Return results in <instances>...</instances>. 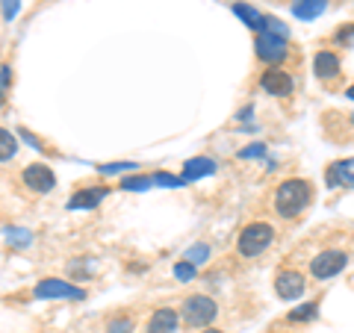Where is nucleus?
Segmentation results:
<instances>
[{"instance_id":"27","label":"nucleus","mask_w":354,"mask_h":333,"mask_svg":"<svg viewBox=\"0 0 354 333\" xmlns=\"http://www.w3.org/2000/svg\"><path fill=\"white\" fill-rule=\"evenodd\" d=\"M9 242H15V245H27V242H30V233H27V230H15V233H9Z\"/></svg>"},{"instance_id":"5","label":"nucleus","mask_w":354,"mask_h":333,"mask_svg":"<svg viewBox=\"0 0 354 333\" xmlns=\"http://www.w3.org/2000/svg\"><path fill=\"white\" fill-rule=\"evenodd\" d=\"M254 53H257L260 62H269V65H278L286 59V39L281 36H272V32H257V39H254Z\"/></svg>"},{"instance_id":"24","label":"nucleus","mask_w":354,"mask_h":333,"mask_svg":"<svg viewBox=\"0 0 354 333\" xmlns=\"http://www.w3.org/2000/svg\"><path fill=\"white\" fill-rule=\"evenodd\" d=\"M207 257H209V248H207V245H195V248H189V254H186V260H189L192 265L204 263Z\"/></svg>"},{"instance_id":"2","label":"nucleus","mask_w":354,"mask_h":333,"mask_svg":"<svg viewBox=\"0 0 354 333\" xmlns=\"http://www.w3.org/2000/svg\"><path fill=\"white\" fill-rule=\"evenodd\" d=\"M274 227L269 225V221H251V225H245L239 230V239H236V251H239V257H257V254H263L266 248L274 242Z\"/></svg>"},{"instance_id":"21","label":"nucleus","mask_w":354,"mask_h":333,"mask_svg":"<svg viewBox=\"0 0 354 333\" xmlns=\"http://www.w3.org/2000/svg\"><path fill=\"white\" fill-rule=\"evenodd\" d=\"M174 277H177V280H192V277H195V265H192L189 260L177 263V265H174Z\"/></svg>"},{"instance_id":"9","label":"nucleus","mask_w":354,"mask_h":333,"mask_svg":"<svg viewBox=\"0 0 354 333\" xmlns=\"http://www.w3.org/2000/svg\"><path fill=\"white\" fill-rule=\"evenodd\" d=\"M53 183H57V177H53V171L48 169V165H27L24 169V186L30 189V192H36V195H48Z\"/></svg>"},{"instance_id":"12","label":"nucleus","mask_w":354,"mask_h":333,"mask_svg":"<svg viewBox=\"0 0 354 333\" xmlns=\"http://www.w3.org/2000/svg\"><path fill=\"white\" fill-rule=\"evenodd\" d=\"M339 57L334 50H319L316 59H313V71L319 80H334V77H339Z\"/></svg>"},{"instance_id":"29","label":"nucleus","mask_w":354,"mask_h":333,"mask_svg":"<svg viewBox=\"0 0 354 333\" xmlns=\"http://www.w3.org/2000/svg\"><path fill=\"white\" fill-rule=\"evenodd\" d=\"M263 153H266L263 145H254V148H245V151H242L239 157H242V160H251V157H263Z\"/></svg>"},{"instance_id":"7","label":"nucleus","mask_w":354,"mask_h":333,"mask_svg":"<svg viewBox=\"0 0 354 333\" xmlns=\"http://www.w3.org/2000/svg\"><path fill=\"white\" fill-rule=\"evenodd\" d=\"M304 274L295 272V269H281L278 274H274V292H278L281 301H295V298L304 295Z\"/></svg>"},{"instance_id":"10","label":"nucleus","mask_w":354,"mask_h":333,"mask_svg":"<svg viewBox=\"0 0 354 333\" xmlns=\"http://www.w3.org/2000/svg\"><path fill=\"white\" fill-rule=\"evenodd\" d=\"M325 180H328L330 189H354V157L330 162Z\"/></svg>"},{"instance_id":"25","label":"nucleus","mask_w":354,"mask_h":333,"mask_svg":"<svg viewBox=\"0 0 354 333\" xmlns=\"http://www.w3.org/2000/svg\"><path fill=\"white\" fill-rule=\"evenodd\" d=\"M183 186V177H171V174H153V186Z\"/></svg>"},{"instance_id":"8","label":"nucleus","mask_w":354,"mask_h":333,"mask_svg":"<svg viewBox=\"0 0 354 333\" xmlns=\"http://www.w3.org/2000/svg\"><path fill=\"white\" fill-rule=\"evenodd\" d=\"M260 86H263V92H269L272 97H290L292 88H295L292 74L283 71V68H274V65H269V68L263 71Z\"/></svg>"},{"instance_id":"6","label":"nucleus","mask_w":354,"mask_h":333,"mask_svg":"<svg viewBox=\"0 0 354 333\" xmlns=\"http://www.w3.org/2000/svg\"><path fill=\"white\" fill-rule=\"evenodd\" d=\"M36 298H65V301H80L86 295L80 286H74L68 280H59V277H48V280H39L36 289H32Z\"/></svg>"},{"instance_id":"3","label":"nucleus","mask_w":354,"mask_h":333,"mask_svg":"<svg viewBox=\"0 0 354 333\" xmlns=\"http://www.w3.org/2000/svg\"><path fill=\"white\" fill-rule=\"evenodd\" d=\"M180 316H183V321H186L189 327H207L209 321L218 316V304H216L209 295L198 292V295H189V298L183 301Z\"/></svg>"},{"instance_id":"13","label":"nucleus","mask_w":354,"mask_h":333,"mask_svg":"<svg viewBox=\"0 0 354 333\" xmlns=\"http://www.w3.org/2000/svg\"><path fill=\"white\" fill-rule=\"evenodd\" d=\"M106 192H109L106 186H88V189H80L77 195H71L68 207H71V209H92V207H97V204L104 201Z\"/></svg>"},{"instance_id":"17","label":"nucleus","mask_w":354,"mask_h":333,"mask_svg":"<svg viewBox=\"0 0 354 333\" xmlns=\"http://www.w3.org/2000/svg\"><path fill=\"white\" fill-rule=\"evenodd\" d=\"M15 151H18V139H15L9 130L0 127V162L12 160V157H15Z\"/></svg>"},{"instance_id":"30","label":"nucleus","mask_w":354,"mask_h":333,"mask_svg":"<svg viewBox=\"0 0 354 333\" xmlns=\"http://www.w3.org/2000/svg\"><path fill=\"white\" fill-rule=\"evenodd\" d=\"M346 97H348V101H354V83L346 88Z\"/></svg>"},{"instance_id":"14","label":"nucleus","mask_w":354,"mask_h":333,"mask_svg":"<svg viewBox=\"0 0 354 333\" xmlns=\"http://www.w3.org/2000/svg\"><path fill=\"white\" fill-rule=\"evenodd\" d=\"M216 160L209 157H195V160H186L183 162V180H198V177H209L216 174Z\"/></svg>"},{"instance_id":"4","label":"nucleus","mask_w":354,"mask_h":333,"mask_svg":"<svg viewBox=\"0 0 354 333\" xmlns=\"http://www.w3.org/2000/svg\"><path fill=\"white\" fill-rule=\"evenodd\" d=\"M346 265H348V254L346 251L328 248V251H319L316 257L310 260V274H313L316 280H330V277H337Z\"/></svg>"},{"instance_id":"16","label":"nucleus","mask_w":354,"mask_h":333,"mask_svg":"<svg viewBox=\"0 0 354 333\" xmlns=\"http://www.w3.org/2000/svg\"><path fill=\"white\" fill-rule=\"evenodd\" d=\"M234 12L245 21V24L254 30V32H263L266 30V15H260L254 6H245V3H234Z\"/></svg>"},{"instance_id":"32","label":"nucleus","mask_w":354,"mask_h":333,"mask_svg":"<svg viewBox=\"0 0 354 333\" xmlns=\"http://www.w3.org/2000/svg\"><path fill=\"white\" fill-rule=\"evenodd\" d=\"M351 124H354V115H351Z\"/></svg>"},{"instance_id":"26","label":"nucleus","mask_w":354,"mask_h":333,"mask_svg":"<svg viewBox=\"0 0 354 333\" xmlns=\"http://www.w3.org/2000/svg\"><path fill=\"white\" fill-rule=\"evenodd\" d=\"M127 169H136L133 162H109V165H101V174H121Z\"/></svg>"},{"instance_id":"1","label":"nucleus","mask_w":354,"mask_h":333,"mask_svg":"<svg viewBox=\"0 0 354 333\" xmlns=\"http://www.w3.org/2000/svg\"><path fill=\"white\" fill-rule=\"evenodd\" d=\"M310 201H313V186L301 177H290L274 192V213L281 218H295L310 207Z\"/></svg>"},{"instance_id":"20","label":"nucleus","mask_w":354,"mask_h":333,"mask_svg":"<svg viewBox=\"0 0 354 333\" xmlns=\"http://www.w3.org/2000/svg\"><path fill=\"white\" fill-rule=\"evenodd\" d=\"M121 186L130 189V192H139V189H151L153 186V177L151 174H145V177H127Z\"/></svg>"},{"instance_id":"11","label":"nucleus","mask_w":354,"mask_h":333,"mask_svg":"<svg viewBox=\"0 0 354 333\" xmlns=\"http://www.w3.org/2000/svg\"><path fill=\"white\" fill-rule=\"evenodd\" d=\"M177 327H180V316L171 307L157 310L148 321V333H177Z\"/></svg>"},{"instance_id":"18","label":"nucleus","mask_w":354,"mask_h":333,"mask_svg":"<svg viewBox=\"0 0 354 333\" xmlns=\"http://www.w3.org/2000/svg\"><path fill=\"white\" fill-rule=\"evenodd\" d=\"M319 316V301H310V304H301V307H295L290 316V321H310V318H316Z\"/></svg>"},{"instance_id":"15","label":"nucleus","mask_w":354,"mask_h":333,"mask_svg":"<svg viewBox=\"0 0 354 333\" xmlns=\"http://www.w3.org/2000/svg\"><path fill=\"white\" fill-rule=\"evenodd\" d=\"M328 9V0H292V15L301 21H313Z\"/></svg>"},{"instance_id":"19","label":"nucleus","mask_w":354,"mask_h":333,"mask_svg":"<svg viewBox=\"0 0 354 333\" xmlns=\"http://www.w3.org/2000/svg\"><path fill=\"white\" fill-rule=\"evenodd\" d=\"M106 333H133V318L130 316H118L106 321Z\"/></svg>"},{"instance_id":"23","label":"nucleus","mask_w":354,"mask_h":333,"mask_svg":"<svg viewBox=\"0 0 354 333\" xmlns=\"http://www.w3.org/2000/svg\"><path fill=\"white\" fill-rule=\"evenodd\" d=\"M266 32H272V36H281V39L290 36V30H286L283 21H278V18H266Z\"/></svg>"},{"instance_id":"28","label":"nucleus","mask_w":354,"mask_h":333,"mask_svg":"<svg viewBox=\"0 0 354 333\" xmlns=\"http://www.w3.org/2000/svg\"><path fill=\"white\" fill-rule=\"evenodd\" d=\"M3 15H6V21L18 15V0H3Z\"/></svg>"},{"instance_id":"22","label":"nucleus","mask_w":354,"mask_h":333,"mask_svg":"<svg viewBox=\"0 0 354 333\" xmlns=\"http://www.w3.org/2000/svg\"><path fill=\"white\" fill-rule=\"evenodd\" d=\"M334 41H337V44H342V48H354V24H348V27L337 30Z\"/></svg>"},{"instance_id":"31","label":"nucleus","mask_w":354,"mask_h":333,"mask_svg":"<svg viewBox=\"0 0 354 333\" xmlns=\"http://www.w3.org/2000/svg\"><path fill=\"white\" fill-rule=\"evenodd\" d=\"M201 333H221V330H216V327H207V330H201Z\"/></svg>"}]
</instances>
